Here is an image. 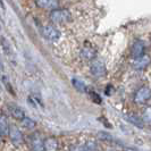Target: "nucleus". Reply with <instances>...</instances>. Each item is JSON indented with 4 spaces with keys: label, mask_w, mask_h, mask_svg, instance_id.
<instances>
[{
    "label": "nucleus",
    "mask_w": 151,
    "mask_h": 151,
    "mask_svg": "<svg viewBox=\"0 0 151 151\" xmlns=\"http://www.w3.org/2000/svg\"><path fill=\"white\" fill-rule=\"evenodd\" d=\"M0 4H1V5H2V0H0Z\"/></svg>",
    "instance_id": "nucleus-21"
},
{
    "label": "nucleus",
    "mask_w": 151,
    "mask_h": 151,
    "mask_svg": "<svg viewBox=\"0 0 151 151\" xmlns=\"http://www.w3.org/2000/svg\"><path fill=\"white\" fill-rule=\"evenodd\" d=\"M23 122V125H24V127H26V129H34L35 127V123H34V121H32L31 118H29V117H24L22 119Z\"/></svg>",
    "instance_id": "nucleus-18"
},
{
    "label": "nucleus",
    "mask_w": 151,
    "mask_h": 151,
    "mask_svg": "<svg viewBox=\"0 0 151 151\" xmlns=\"http://www.w3.org/2000/svg\"><path fill=\"white\" fill-rule=\"evenodd\" d=\"M96 144L93 142H88L85 144H74L69 148V151H94Z\"/></svg>",
    "instance_id": "nucleus-10"
},
{
    "label": "nucleus",
    "mask_w": 151,
    "mask_h": 151,
    "mask_svg": "<svg viewBox=\"0 0 151 151\" xmlns=\"http://www.w3.org/2000/svg\"><path fill=\"white\" fill-rule=\"evenodd\" d=\"M41 33H42V37L45 38L49 41H57L58 39L60 38V31L58 29H56L55 26H51V25H47V26H43L41 29Z\"/></svg>",
    "instance_id": "nucleus-3"
},
{
    "label": "nucleus",
    "mask_w": 151,
    "mask_h": 151,
    "mask_svg": "<svg viewBox=\"0 0 151 151\" xmlns=\"http://www.w3.org/2000/svg\"><path fill=\"white\" fill-rule=\"evenodd\" d=\"M91 94H92V97H93L94 102H97V104H100V102H101V99H100V96H99V94H97L96 92H91Z\"/></svg>",
    "instance_id": "nucleus-20"
},
{
    "label": "nucleus",
    "mask_w": 151,
    "mask_h": 151,
    "mask_svg": "<svg viewBox=\"0 0 151 151\" xmlns=\"http://www.w3.org/2000/svg\"><path fill=\"white\" fill-rule=\"evenodd\" d=\"M72 83H73V86H74L78 92H86V85H85L84 82H82L81 80L73 78V80H72Z\"/></svg>",
    "instance_id": "nucleus-17"
},
{
    "label": "nucleus",
    "mask_w": 151,
    "mask_h": 151,
    "mask_svg": "<svg viewBox=\"0 0 151 151\" xmlns=\"http://www.w3.org/2000/svg\"><path fill=\"white\" fill-rule=\"evenodd\" d=\"M50 19L56 24H64L70 19V13L67 9L56 8L50 13Z\"/></svg>",
    "instance_id": "nucleus-1"
},
{
    "label": "nucleus",
    "mask_w": 151,
    "mask_h": 151,
    "mask_svg": "<svg viewBox=\"0 0 151 151\" xmlns=\"http://www.w3.org/2000/svg\"><path fill=\"white\" fill-rule=\"evenodd\" d=\"M9 123L6 116L0 115V136H6L8 135L9 132Z\"/></svg>",
    "instance_id": "nucleus-13"
},
{
    "label": "nucleus",
    "mask_w": 151,
    "mask_h": 151,
    "mask_svg": "<svg viewBox=\"0 0 151 151\" xmlns=\"http://www.w3.org/2000/svg\"><path fill=\"white\" fill-rule=\"evenodd\" d=\"M90 69L92 75H94L96 77H102L107 74V68L106 65L101 60H94L91 63Z\"/></svg>",
    "instance_id": "nucleus-4"
},
{
    "label": "nucleus",
    "mask_w": 151,
    "mask_h": 151,
    "mask_svg": "<svg viewBox=\"0 0 151 151\" xmlns=\"http://www.w3.org/2000/svg\"><path fill=\"white\" fill-rule=\"evenodd\" d=\"M8 135L10 137L12 142L14 144H21L23 142V135L21 133V131L13 126V127H9V132H8Z\"/></svg>",
    "instance_id": "nucleus-8"
},
{
    "label": "nucleus",
    "mask_w": 151,
    "mask_h": 151,
    "mask_svg": "<svg viewBox=\"0 0 151 151\" xmlns=\"http://www.w3.org/2000/svg\"><path fill=\"white\" fill-rule=\"evenodd\" d=\"M145 53V45L142 41H135L132 45V56L134 58H140Z\"/></svg>",
    "instance_id": "nucleus-7"
},
{
    "label": "nucleus",
    "mask_w": 151,
    "mask_h": 151,
    "mask_svg": "<svg viewBox=\"0 0 151 151\" xmlns=\"http://www.w3.org/2000/svg\"><path fill=\"white\" fill-rule=\"evenodd\" d=\"M150 100V89L147 86H142L141 89H139L135 94V101L137 104H147Z\"/></svg>",
    "instance_id": "nucleus-6"
},
{
    "label": "nucleus",
    "mask_w": 151,
    "mask_h": 151,
    "mask_svg": "<svg viewBox=\"0 0 151 151\" xmlns=\"http://www.w3.org/2000/svg\"><path fill=\"white\" fill-rule=\"evenodd\" d=\"M98 137L100 139V140H104V141H114V137L110 134H107V133H104V132H100L99 133Z\"/></svg>",
    "instance_id": "nucleus-19"
},
{
    "label": "nucleus",
    "mask_w": 151,
    "mask_h": 151,
    "mask_svg": "<svg viewBox=\"0 0 151 151\" xmlns=\"http://www.w3.org/2000/svg\"><path fill=\"white\" fill-rule=\"evenodd\" d=\"M127 119H129L133 125H135L136 127L139 129H143L144 127V122L139 117V116H135V115H129L127 116Z\"/></svg>",
    "instance_id": "nucleus-15"
},
{
    "label": "nucleus",
    "mask_w": 151,
    "mask_h": 151,
    "mask_svg": "<svg viewBox=\"0 0 151 151\" xmlns=\"http://www.w3.org/2000/svg\"><path fill=\"white\" fill-rule=\"evenodd\" d=\"M43 141L39 133H34L27 137V143L32 151H43Z\"/></svg>",
    "instance_id": "nucleus-2"
},
{
    "label": "nucleus",
    "mask_w": 151,
    "mask_h": 151,
    "mask_svg": "<svg viewBox=\"0 0 151 151\" xmlns=\"http://www.w3.org/2000/svg\"><path fill=\"white\" fill-rule=\"evenodd\" d=\"M9 111H10V115L17 121H22L24 117H26L24 110L18 106H10L9 107Z\"/></svg>",
    "instance_id": "nucleus-12"
},
{
    "label": "nucleus",
    "mask_w": 151,
    "mask_h": 151,
    "mask_svg": "<svg viewBox=\"0 0 151 151\" xmlns=\"http://www.w3.org/2000/svg\"><path fill=\"white\" fill-rule=\"evenodd\" d=\"M96 49L92 48L91 45H85L83 49H82V56H83L85 59L90 60V59H93L96 57Z\"/></svg>",
    "instance_id": "nucleus-14"
},
{
    "label": "nucleus",
    "mask_w": 151,
    "mask_h": 151,
    "mask_svg": "<svg viewBox=\"0 0 151 151\" xmlns=\"http://www.w3.org/2000/svg\"><path fill=\"white\" fill-rule=\"evenodd\" d=\"M35 4L38 5V7L42 9H56L59 6V1L58 0H35Z\"/></svg>",
    "instance_id": "nucleus-9"
},
{
    "label": "nucleus",
    "mask_w": 151,
    "mask_h": 151,
    "mask_svg": "<svg viewBox=\"0 0 151 151\" xmlns=\"http://www.w3.org/2000/svg\"><path fill=\"white\" fill-rule=\"evenodd\" d=\"M0 42H1V48H2L4 52H5V55H6V57L10 60L12 64H15L16 63V56H15L14 50H13V48H12V45L9 43V41H8L5 37H1Z\"/></svg>",
    "instance_id": "nucleus-5"
},
{
    "label": "nucleus",
    "mask_w": 151,
    "mask_h": 151,
    "mask_svg": "<svg viewBox=\"0 0 151 151\" xmlns=\"http://www.w3.org/2000/svg\"><path fill=\"white\" fill-rule=\"evenodd\" d=\"M149 64V57L147 56H142L140 58H136L135 59V67L140 68V69H143L147 67V65Z\"/></svg>",
    "instance_id": "nucleus-16"
},
{
    "label": "nucleus",
    "mask_w": 151,
    "mask_h": 151,
    "mask_svg": "<svg viewBox=\"0 0 151 151\" xmlns=\"http://www.w3.org/2000/svg\"><path fill=\"white\" fill-rule=\"evenodd\" d=\"M58 141L55 137H48L43 141V151H57Z\"/></svg>",
    "instance_id": "nucleus-11"
}]
</instances>
